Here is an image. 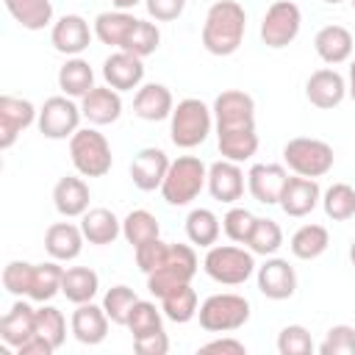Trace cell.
<instances>
[{"mask_svg": "<svg viewBox=\"0 0 355 355\" xmlns=\"http://www.w3.org/2000/svg\"><path fill=\"white\" fill-rule=\"evenodd\" d=\"M247 33V11L236 0H216L205 11L202 22V47L211 55H233Z\"/></svg>", "mask_w": 355, "mask_h": 355, "instance_id": "6da1fadb", "label": "cell"}, {"mask_svg": "<svg viewBox=\"0 0 355 355\" xmlns=\"http://www.w3.org/2000/svg\"><path fill=\"white\" fill-rule=\"evenodd\" d=\"M214 128V111L200 97H186L172 108L169 116V139L180 150L200 147Z\"/></svg>", "mask_w": 355, "mask_h": 355, "instance_id": "7a4b0ae2", "label": "cell"}, {"mask_svg": "<svg viewBox=\"0 0 355 355\" xmlns=\"http://www.w3.org/2000/svg\"><path fill=\"white\" fill-rule=\"evenodd\" d=\"M205 183H208V166L197 155H178L166 169V178L161 183V197L169 205L183 208L200 197Z\"/></svg>", "mask_w": 355, "mask_h": 355, "instance_id": "3957f363", "label": "cell"}, {"mask_svg": "<svg viewBox=\"0 0 355 355\" xmlns=\"http://www.w3.org/2000/svg\"><path fill=\"white\" fill-rule=\"evenodd\" d=\"M202 269L214 283L241 286L255 275V252L236 244H214L202 258Z\"/></svg>", "mask_w": 355, "mask_h": 355, "instance_id": "277c9868", "label": "cell"}, {"mask_svg": "<svg viewBox=\"0 0 355 355\" xmlns=\"http://www.w3.org/2000/svg\"><path fill=\"white\" fill-rule=\"evenodd\" d=\"M250 313H252V308H250L247 297L222 291V294H211L200 302L197 319L205 333H233L250 322Z\"/></svg>", "mask_w": 355, "mask_h": 355, "instance_id": "5b68a950", "label": "cell"}, {"mask_svg": "<svg viewBox=\"0 0 355 355\" xmlns=\"http://www.w3.org/2000/svg\"><path fill=\"white\" fill-rule=\"evenodd\" d=\"M69 158L78 175L83 178H103L111 172L114 155L108 139L97 128H78L69 139Z\"/></svg>", "mask_w": 355, "mask_h": 355, "instance_id": "8992f818", "label": "cell"}, {"mask_svg": "<svg viewBox=\"0 0 355 355\" xmlns=\"http://www.w3.org/2000/svg\"><path fill=\"white\" fill-rule=\"evenodd\" d=\"M283 164L302 178H324L333 164L336 153L327 141L313 139V136H297L283 144Z\"/></svg>", "mask_w": 355, "mask_h": 355, "instance_id": "52a82bcc", "label": "cell"}, {"mask_svg": "<svg viewBox=\"0 0 355 355\" xmlns=\"http://www.w3.org/2000/svg\"><path fill=\"white\" fill-rule=\"evenodd\" d=\"M197 266H200V261H197V252L191 244H169L164 263L147 275V291L161 300L172 288L191 283V277L197 275Z\"/></svg>", "mask_w": 355, "mask_h": 355, "instance_id": "ba28073f", "label": "cell"}, {"mask_svg": "<svg viewBox=\"0 0 355 355\" xmlns=\"http://www.w3.org/2000/svg\"><path fill=\"white\" fill-rule=\"evenodd\" d=\"M302 28V11L291 0H275L261 19V42L272 50L288 47Z\"/></svg>", "mask_w": 355, "mask_h": 355, "instance_id": "9c48e42d", "label": "cell"}, {"mask_svg": "<svg viewBox=\"0 0 355 355\" xmlns=\"http://www.w3.org/2000/svg\"><path fill=\"white\" fill-rule=\"evenodd\" d=\"M80 119H83L80 105L67 94H55V97H47L44 105L39 108L36 125L44 139L61 141V139H72V133L80 128Z\"/></svg>", "mask_w": 355, "mask_h": 355, "instance_id": "30bf717a", "label": "cell"}, {"mask_svg": "<svg viewBox=\"0 0 355 355\" xmlns=\"http://www.w3.org/2000/svg\"><path fill=\"white\" fill-rule=\"evenodd\" d=\"M211 111H214L216 133L255 128V100L241 89H225L222 94H216Z\"/></svg>", "mask_w": 355, "mask_h": 355, "instance_id": "8fae6325", "label": "cell"}, {"mask_svg": "<svg viewBox=\"0 0 355 355\" xmlns=\"http://www.w3.org/2000/svg\"><path fill=\"white\" fill-rule=\"evenodd\" d=\"M39 119V111L31 100L3 94L0 97V150H11L22 130Z\"/></svg>", "mask_w": 355, "mask_h": 355, "instance_id": "7c38bea8", "label": "cell"}, {"mask_svg": "<svg viewBox=\"0 0 355 355\" xmlns=\"http://www.w3.org/2000/svg\"><path fill=\"white\" fill-rule=\"evenodd\" d=\"M255 280H258V291L266 300H288L297 291V272L286 258L269 255L258 269H255Z\"/></svg>", "mask_w": 355, "mask_h": 355, "instance_id": "4fadbf2b", "label": "cell"}, {"mask_svg": "<svg viewBox=\"0 0 355 355\" xmlns=\"http://www.w3.org/2000/svg\"><path fill=\"white\" fill-rule=\"evenodd\" d=\"M92 39H94V28H89V22L80 14H64L50 28V44L67 58L80 55L92 44Z\"/></svg>", "mask_w": 355, "mask_h": 355, "instance_id": "5bb4252c", "label": "cell"}, {"mask_svg": "<svg viewBox=\"0 0 355 355\" xmlns=\"http://www.w3.org/2000/svg\"><path fill=\"white\" fill-rule=\"evenodd\" d=\"M305 97H308L311 105H316L322 111H330V108L344 103V97H347V78L338 69H333V67L316 69L305 80Z\"/></svg>", "mask_w": 355, "mask_h": 355, "instance_id": "9a60e30c", "label": "cell"}, {"mask_svg": "<svg viewBox=\"0 0 355 355\" xmlns=\"http://www.w3.org/2000/svg\"><path fill=\"white\" fill-rule=\"evenodd\" d=\"M103 80L105 86L116 89V92H133L141 86L144 80V58L128 53V50H116L103 61Z\"/></svg>", "mask_w": 355, "mask_h": 355, "instance_id": "2e32d148", "label": "cell"}, {"mask_svg": "<svg viewBox=\"0 0 355 355\" xmlns=\"http://www.w3.org/2000/svg\"><path fill=\"white\" fill-rule=\"evenodd\" d=\"M286 180L288 169L283 164H252L247 172V191L261 205H277Z\"/></svg>", "mask_w": 355, "mask_h": 355, "instance_id": "e0dca14e", "label": "cell"}, {"mask_svg": "<svg viewBox=\"0 0 355 355\" xmlns=\"http://www.w3.org/2000/svg\"><path fill=\"white\" fill-rule=\"evenodd\" d=\"M322 202V189L316 183V178H302V175H288L286 186H283V194H280V208L286 216H294V219H302L308 216L316 205Z\"/></svg>", "mask_w": 355, "mask_h": 355, "instance_id": "ac0fdd59", "label": "cell"}, {"mask_svg": "<svg viewBox=\"0 0 355 355\" xmlns=\"http://www.w3.org/2000/svg\"><path fill=\"white\" fill-rule=\"evenodd\" d=\"M169 155L161 147H141L133 161H130V180L139 191H155L161 189L166 169H169Z\"/></svg>", "mask_w": 355, "mask_h": 355, "instance_id": "d6986e66", "label": "cell"}, {"mask_svg": "<svg viewBox=\"0 0 355 355\" xmlns=\"http://www.w3.org/2000/svg\"><path fill=\"white\" fill-rule=\"evenodd\" d=\"M208 194L216 200V202H227L233 205L236 200H241L244 194V172L236 161H214L208 166V183H205Z\"/></svg>", "mask_w": 355, "mask_h": 355, "instance_id": "ffe728a7", "label": "cell"}, {"mask_svg": "<svg viewBox=\"0 0 355 355\" xmlns=\"http://www.w3.org/2000/svg\"><path fill=\"white\" fill-rule=\"evenodd\" d=\"M108 313L103 311V305H94V302H80L72 316H69V330L72 336L86 344V347H94V344H103L105 336H108Z\"/></svg>", "mask_w": 355, "mask_h": 355, "instance_id": "44dd1931", "label": "cell"}, {"mask_svg": "<svg viewBox=\"0 0 355 355\" xmlns=\"http://www.w3.org/2000/svg\"><path fill=\"white\" fill-rule=\"evenodd\" d=\"M80 111L89 125H111L122 116V94L111 86H94L86 97H80Z\"/></svg>", "mask_w": 355, "mask_h": 355, "instance_id": "7402d4cb", "label": "cell"}, {"mask_svg": "<svg viewBox=\"0 0 355 355\" xmlns=\"http://www.w3.org/2000/svg\"><path fill=\"white\" fill-rule=\"evenodd\" d=\"M175 108V97L164 83H141L133 97V114L144 122L169 119Z\"/></svg>", "mask_w": 355, "mask_h": 355, "instance_id": "603a6c76", "label": "cell"}, {"mask_svg": "<svg viewBox=\"0 0 355 355\" xmlns=\"http://www.w3.org/2000/svg\"><path fill=\"white\" fill-rule=\"evenodd\" d=\"M89 200H92V191H89V183L75 175H64L55 186H53V205L61 216L67 219H75V216H83L89 211Z\"/></svg>", "mask_w": 355, "mask_h": 355, "instance_id": "cb8c5ba5", "label": "cell"}, {"mask_svg": "<svg viewBox=\"0 0 355 355\" xmlns=\"http://www.w3.org/2000/svg\"><path fill=\"white\" fill-rule=\"evenodd\" d=\"M36 336V308H31L22 297L11 305V311L0 319V338L11 349H19L28 338Z\"/></svg>", "mask_w": 355, "mask_h": 355, "instance_id": "d4e9b609", "label": "cell"}, {"mask_svg": "<svg viewBox=\"0 0 355 355\" xmlns=\"http://www.w3.org/2000/svg\"><path fill=\"white\" fill-rule=\"evenodd\" d=\"M352 47H355L352 33H349L344 25H324V28H319L316 36H313V50H316V55H319L324 64H330V67L349 61V58H352Z\"/></svg>", "mask_w": 355, "mask_h": 355, "instance_id": "484cf974", "label": "cell"}, {"mask_svg": "<svg viewBox=\"0 0 355 355\" xmlns=\"http://www.w3.org/2000/svg\"><path fill=\"white\" fill-rule=\"evenodd\" d=\"M83 230L72 222H55L44 230V250L55 261H75L83 252Z\"/></svg>", "mask_w": 355, "mask_h": 355, "instance_id": "4316f807", "label": "cell"}, {"mask_svg": "<svg viewBox=\"0 0 355 355\" xmlns=\"http://www.w3.org/2000/svg\"><path fill=\"white\" fill-rule=\"evenodd\" d=\"M80 230H83L89 244L105 247L122 236V219H116V214L108 208H89L80 216Z\"/></svg>", "mask_w": 355, "mask_h": 355, "instance_id": "83f0119b", "label": "cell"}, {"mask_svg": "<svg viewBox=\"0 0 355 355\" xmlns=\"http://www.w3.org/2000/svg\"><path fill=\"white\" fill-rule=\"evenodd\" d=\"M136 22H139V17H133L130 11H119V8L103 11V14L94 17V25H92L94 28V39L103 42V44H108V47L122 50L125 39L130 36V31H133Z\"/></svg>", "mask_w": 355, "mask_h": 355, "instance_id": "f1b7e54d", "label": "cell"}, {"mask_svg": "<svg viewBox=\"0 0 355 355\" xmlns=\"http://www.w3.org/2000/svg\"><path fill=\"white\" fill-rule=\"evenodd\" d=\"M58 89H61V94H67L72 100L86 97L94 89V69H92V64L86 58H80V55L67 58L58 67Z\"/></svg>", "mask_w": 355, "mask_h": 355, "instance_id": "f546056e", "label": "cell"}, {"mask_svg": "<svg viewBox=\"0 0 355 355\" xmlns=\"http://www.w3.org/2000/svg\"><path fill=\"white\" fill-rule=\"evenodd\" d=\"M100 291V277L94 269L89 266H69L64 269V280H61V294L72 302V305H80V302H92Z\"/></svg>", "mask_w": 355, "mask_h": 355, "instance_id": "4dcf8cb0", "label": "cell"}, {"mask_svg": "<svg viewBox=\"0 0 355 355\" xmlns=\"http://www.w3.org/2000/svg\"><path fill=\"white\" fill-rule=\"evenodd\" d=\"M6 11L25 31H44L53 22V0H3Z\"/></svg>", "mask_w": 355, "mask_h": 355, "instance_id": "1f68e13d", "label": "cell"}, {"mask_svg": "<svg viewBox=\"0 0 355 355\" xmlns=\"http://www.w3.org/2000/svg\"><path fill=\"white\" fill-rule=\"evenodd\" d=\"M330 247V233L324 225H302L294 230L291 241H288V250L294 258L300 261H316L319 255H324V250Z\"/></svg>", "mask_w": 355, "mask_h": 355, "instance_id": "d6a6232c", "label": "cell"}, {"mask_svg": "<svg viewBox=\"0 0 355 355\" xmlns=\"http://www.w3.org/2000/svg\"><path fill=\"white\" fill-rule=\"evenodd\" d=\"M222 233V225H219V216L211 211V208H191L189 216H186V239L194 244V247H214L216 239Z\"/></svg>", "mask_w": 355, "mask_h": 355, "instance_id": "836d02e7", "label": "cell"}, {"mask_svg": "<svg viewBox=\"0 0 355 355\" xmlns=\"http://www.w3.org/2000/svg\"><path fill=\"white\" fill-rule=\"evenodd\" d=\"M216 144H219L222 158L236 161V164H244V161H250L258 153V144L261 141H258V130L255 128H247V130L216 133Z\"/></svg>", "mask_w": 355, "mask_h": 355, "instance_id": "e575fe53", "label": "cell"}, {"mask_svg": "<svg viewBox=\"0 0 355 355\" xmlns=\"http://www.w3.org/2000/svg\"><path fill=\"white\" fill-rule=\"evenodd\" d=\"M161 311L169 322H178V324H186L197 316L200 305H197V291L191 288V283H183L178 288H172L169 294L161 297Z\"/></svg>", "mask_w": 355, "mask_h": 355, "instance_id": "d590c367", "label": "cell"}, {"mask_svg": "<svg viewBox=\"0 0 355 355\" xmlns=\"http://www.w3.org/2000/svg\"><path fill=\"white\" fill-rule=\"evenodd\" d=\"M61 261H44L33 266V280H31V291L28 297L36 302H50L58 291H61V280H64V266H58Z\"/></svg>", "mask_w": 355, "mask_h": 355, "instance_id": "8d00e7d4", "label": "cell"}, {"mask_svg": "<svg viewBox=\"0 0 355 355\" xmlns=\"http://www.w3.org/2000/svg\"><path fill=\"white\" fill-rule=\"evenodd\" d=\"M122 236H125V241L136 250L139 244L158 239V236H161V225H158V219H155L150 211L136 208V211H130V214L122 219Z\"/></svg>", "mask_w": 355, "mask_h": 355, "instance_id": "74e56055", "label": "cell"}, {"mask_svg": "<svg viewBox=\"0 0 355 355\" xmlns=\"http://www.w3.org/2000/svg\"><path fill=\"white\" fill-rule=\"evenodd\" d=\"M322 208L327 219L333 222H347L355 216V189L349 183H333L330 189L322 191Z\"/></svg>", "mask_w": 355, "mask_h": 355, "instance_id": "f35d334b", "label": "cell"}, {"mask_svg": "<svg viewBox=\"0 0 355 355\" xmlns=\"http://www.w3.org/2000/svg\"><path fill=\"white\" fill-rule=\"evenodd\" d=\"M247 247H250L255 255H263V258L275 255V252L283 247V230H280V225H277L275 219H269V216H258V219H255V227H252V233H250Z\"/></svg>", "mask_w": 355, "mask_h": 355, "instance_id": "ab89813d", "label": "cell"}, {"mask_svg": "<svg viewBox=\"0 0 355 355\" xmlns=\"http://www.w3.org/2000/svg\"><path fill=\"white\" fill-rule=\"evenodd\" d=\"M36 336H42L53 349H58L67 341V319L58 308L42 302L36 308Z\"/></svg>", "mask_w": 355, "mask_h": 355, "instance_id": "60d3db41", "label": "cell"}, {"mask_svg": "<svg viewBox=\"0 0 355 355\" xmlns=\"http://www.w3.org/2000/svg\"><path fill=\"white\" fill-rule=\"evenodd\" d=\"M139 302V297H136V291L130 288V286H111L105 294H103V311L108 313V319H111V324H128V316H130V311H133V305Z\"/></svg>", "mask_w": 355, "mask_h": 355, "instance_id": "b9f144b4", "label": "cell"}, {"mask_svg": "<svg viewBox=\"0 0 355 355\" xmlns=\"http://www.w3.org/2000/svg\"><path fill=\"white\" fill-rule=\"evenodd\" d=\"M158 44H161V31H158V25L150 22V19H139V22L133 25L130 36L125 39L122 50H128V53H133V55H139V58H147V55H153V53L158 50Z\"/></svg>", "mask_w": 355, "mask_h": 355, "instance_id": "7bdbcfd3", "label": "cell"}, {"mask_svg": "<svg viewBox=\"0 0 355 355\" xmlns=\"http://www.w3.org/2000/svg\"><path fill=\"white\" fill-rule=\"evenodd\" d=\"M130 336H144V333H153V330H161L164 327V311L150 302V300H139L128 316V324Z\"/></svg>", "mask_w": 355, "mask_h": 355, "instance_id": "ee69618b", "label": "cell"}, {"mask_svg": "<svg viewBox=\"0 0 355 355\" xmlns=\"http://www.w3.org/2000/svg\"><path fill=\"white\" fill-rule=\"evenodd\" d=\"M255 214L252 211H247V208H241V205H233L225 216H222V230H225V236L233 241V244H247L250 241V233H252V227H255Z\"/></svg>", "mask_w": 355, "mask_h": 355, "instance_id": "f6af8a7d", "label": "cell"}, {"mask_svg": "<svg viewBox=\"0 0 355 355\" xmlns=\"http://www.w3.org/2000/svg\"><path fill=\"white\" fill-rule=\"evenodd\" d=\"M313 349H316L313 338H311L308 327H302V324H286L277 333V352L280 355H311Z\"/></svg>", "mask_w": 355, "mask_h": 355, "instance_id": "bcb514c9", "label": "cell"}, {"mask_svg": "<svg viewBox=\"0 0 355 355\" xmlns=\"http://www.w3.org/2000/svg\"><path fill=\"white\" fill-rule=\"evenodd\" d=\"M33 266L28 261H8L3 266V288L14 297H28L31 291V280H33Z\"/></svg>", "mask_w": 355, "mask_h": 355, "instance_id": "7dc6e473", "label": "cell"}, {"mask_svg": "<svg viewBox=\"0 0 355 355\" xmlns=\"http://www.w3.org/2000/svg\"><path fill=\"white\" fill-rule=\"evenodd\" d=\"M316 349H319V355H355V327L333 324Z\"/></svg>", "mask_w": 355, "mask_h": 355, "instance_id": "c3c4849f", "label": "cell"}, {"mask_svg": "<svg viewBox=\"0 0 355 355\" xmlns=\"http://www.w3.org/2000/svg\"><path fill=\"white\" fill-rule=\"evenodd\" d=\"M166 252H169V244H166L161 236L153 239V241H144V244H139V247L133 250V255H136V266H139L144 275H150V272H155V269L164 263Z\"/></svg>", "mask_w": 355, "mask_h": 355, "instance_id": "681fc988", "label": "cell"}, {"mask_svg": "<svg viewBox=\"0 0 355 355\" xmlns=\"http://www.w3.org/2000/svg\"><path fill=\"white\" fill-rule=\"evenodd\" d=\"M133 349L139 355H166L169 352V336L161 330L144 333V336H133Z\"/></svg>", "mask_w": 355, "mask_h": 355, "instance_id": "f907efd6", "label": "cell"}, {"mask_svg": "<svg viewBox=\"0 0 355 355\" xmlns=\"http://www.w3.org/2000/svg\"><path fill=\"white\" fill-rule=\"evenodd\" d=\"M144 8L150 14V19L172 22L186 11V0H144Z\"/></svg>", "mask_w": 355, "mask_h": 355, "instance_id": "816d5d0a", "label": "cell"}, {"mask_svg": "<svg viewBox=\"0 0 355 355\" xmlns=\"http://www.w3.org/2000/svg\"><path fill=\"white\" fill-rule=\"evenodd\" d=\"M200 352H222V355H247V347L233 338V336H225V338H214L208 344L200 347Z\"/></svg>", "mask_w": 355, "mask_h": 355, "instance_id": "f5cc1de1", "label": "cell"}, {"mask_svg": "<svg viewBox=\"0 0 355 355\" xmlns=\"http://www.w3.org/2000/svg\"><path fill=\"white\" fill-rule=\"evenodd\" d=\"M17 352H19V355H53L55 349H53L42 336H33V338H28Z\"/></svg>", "mask_w": 355, "mask_h": 355, "instance_id": "db71d44e", "label": "cell"}, {"mask_svg": "<svg viewBox=\"0 0 355 355\" xmlns=\"http://www.w3.org/2000/svg\"><path fill=\"white\" fill-rule=\"evenodd\" d=\"M347 94H349L352 103H355V58L349 61V72H347Z\"/></svg>", "mask_w": 355, "mask_h": 355, "instance_id": "11a10c76", "label": "cell"}, {"mask_svg": "<svg viewBox=\"0 0 355 355\" xmlns=\"http://www.w3.org/2000/svg\"><path fill=\"white\" fill-rule=\"evenodd\" d=\"M114 3V8H119V11H130V8H136L139 3H144V0H111Z\"/></svg>", "mask_w": 355, "mask_h": 355, "instance_id": "9f6ffc18", "label": "cell"}, {"mask_svg": "<svg viewBox=\"0 0 355 355\" xmlns=\"http://www.w3.org/2000/svg\"><path fill=\"white\" fill-rule=\"evenodd\" d=\"M349 263L355 266V239H352V244H349Z\"/></svg>", "mask_w": 355, "mask_h": 355, "instance_id": "6f0895ef", "label": "cell"}, {"mask_svg": "<svg viewBox=\"0 0 355 355\" xmlns=\"http://www.w3.org/2000/svg\"><path fill=\"white\" fill-rule=\"evenodd\" d=\"M327 6H338V3H344V0H324Z\"/></svg>", "mask_w": 355, "mask_h": 355, "instance_id": "680465c9", "label": "cell"}, {"mask_svg": "<svg viewBox=\"0 0 355 355\" xmlns=\"http://www.w3.org/2000/svg\"><path fill=\"white\" fill-rule=\"evenodd\" d=\"M349 3H352V11H355V0H349Z\"/></svg>", "mask_w": 355, "mask_h": 355, "instance_id": "91938a15", "label": "cell"}]
</instances>
